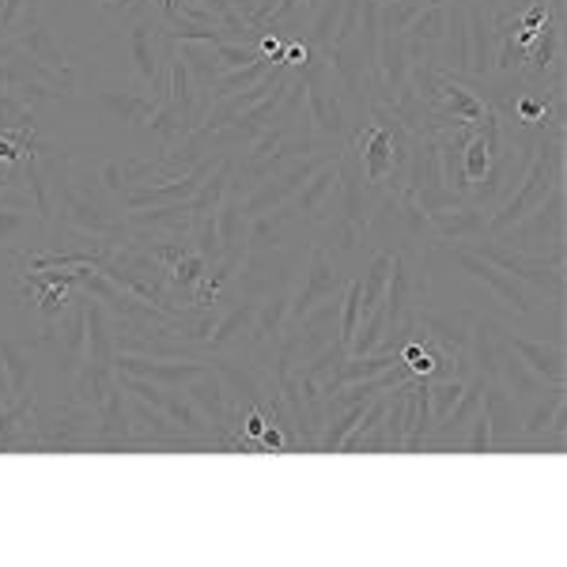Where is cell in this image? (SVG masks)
<instances>
[{"mask_svg":"<svg viewBox=\"0 0 567 567\" xmlns=\"http://www.w3.org/2000/svg\"><path fill=\"white\" fill-rule=\"evenodd\" d=\"M114 371H125V374H136V379H152L159 386H186V382L200 379L208 371V363H197V360H152V355H141V352H114Z\"/></svg>","mask_w":567,"mask_h":567,"instance_id":"30bf717a","label":"cell"},{"mask_svg":"<svg viewBox=\"0 0 567 567\" xmlns=\"http://www.w3.org/2000/svg\"><path fill=\"white\" fill-rule=\"evenodd\" d=\"M473 254H481L484 261H492L496 269H503L507 277H515L518 284H526L529 291H542L553 299V307H564V258L567 246H553L548 254H523L511 250L503 243H481L470 246Z\"/></svg>","mask_w":567,"mask_h":567,"instance_id":"6da1fadb","label":"cell"},{"mask_svg":"<svg viewBox=\"0 0 567 567\" xmlns=\"http://www.w3.org/2000/svg\"><path fill=\"white\" fill-rule=\"evenodd\" d=\"M186 393H189V401L197 405V413L213 424V432H216V443L224 435H231V427H235V413H231V401H227V390H224V382H219V374L208 368L200 379L194 382H186Z\"/></svg>","mask_w":567,"mask_h":567,"instance_id":"9a60e30c","label":"cell"},{"mask_svg":"<svg viewBox=\"0 0 567 567\" xmlns=\"http://www.w3.org/2000/svg\"><path fill=\"white\" fill-rule=\"evenodd\" d=\"M432 136L439 155V182H443V189H451V194H458L465 200L470 178H465V163H462V130H439Z\"/></svg>","mask_w":567,"mask_h":567,"instance_id":"ac0fdd59","label":"cell"},{"mask_svg":"<svg viewBox=\"0 0 567 567\" xmlns=\"http://www.w3.org/2000/svg\"><path fill=\"white\" fill-rule=\"evenodd\" d=\"M465 31H470V65L465 76H454L462 84H488L496 76V23L481 0H465Z\"/></svg>","mask_w":567,"mask_h":567,"instance_id":"52a82bcc","label":"cell"},{"mask_svg":"<svg viewBox=\"0 0 567 567\" xmlns=\"http://www.w3.org/2000/svg\"><path fill=\"white\" fill-rule=\"evenodd\" d=\"M122 446H141L133 439V416H130V393L117 382H110L103 405L95 409V443L91 451H122Z\"/></svg>","mask_w":567,"mask_h":567,"instance_id":"9c48e42d","label":"cell"},{"mask_svg":"<svg viewBox=\"0 0 567 567\" xmlns=\"http://www.w3.org/2000/svg\"><path fill=\"white\" fill-rule=\"evenodd\" d=\"M310 61V45L303 39H291L288 45H284V65L288 69H303Z\"/></svg>","mask_w":567,"mask_h":567,"instance_id":"e575fe53","label":"cell"},{"mask_svg":"<svg viewBox=\"0 0 567 567\" xmlns=\"http://www.w3.org/2000/svg\"><path fill=\"white\" fill-rule=\"evenodd\" d=\"M42 23L39 0H0V39H20Z\"/></svg>","mask_w":567,"mask_h":567,"instance_id":"484cf974","label":"cell"},{"mask_svg":"<svg viewBox=\"0 0 567 567\" xmlns=\"http://www.w3.org/2000/svg\"><path fill=\"white\" fill-rule=\"evenodd\" d=\"M446 23V4H420L413 23L405 27L409 58H435V45L443 39Z\"/></svg>","mask_w":567,"mask_h":567,"instance_id":"44dd1931","label":"cell"},{"mask_svg":"<svg viewBox=\"0 0 567 567\" xmlns=\"http://www.w3.org/2000/svg\"><path fill=\"white\" fill-rule=\"evenodd\" d=\"M344 284H349V272H341L333 261L326 258V250L318 243L307 246V272H303V284H299V291H291V307H288V326L299 322V318H307L310 310L318 303H326V299H337L344 291Z\"/></svg>","mask_w":567,"mask_h":567,"instance_id":"5b68a950","label":"cell"},{"mask_svg":"<svg viewBox=\"0 0 567 567\" xmlns=\"http://www.w3.org/2000/svg\"><path fill=\"white\" fill-rule=\"evenodd\" d=\"M39 344H45V349L53 352L58 371H65L72 379L87 352V296H72V307H65L58 318L45 322Z\"/></svg>","mask_w":567,"mask_h":567,"instance_id":"3957f363","label":"cell"},{"mask_svg":"<svg viewBox=\"0 0 567 567\" xmlns=\"http://www.w3.org/2000/svg\"><path fill=\"white\" fill-rule=\"evenodd\" d=\"M163 95H141V91H99V106L106 110L110 122L117 125H144L148 130L152 114L159 110Z\"/></svg>","mask_w":567,"mask_h":567,"instance_id":"e0dca14e","label":"cell"},{"mask_svg":"<svg viewBox=\"0 0 567 567\" xmlns=\"http://www.w3.org/2000/svg\"><path fill=\"white\" fill-rule=\"evenodd\" d=\"M424 382H427V409H432V420L439 424V420L458 405V398H462V390H465V382H470V379L451 374V379H424Z\"/></svg>","mask_w":567,"mask_h":567,"instance_id":"f1b7e54d","label":"cell"},{"mask_svg":"<svg viewBox=\"0 0 567 567\" xmlns=\"http://www.w3.org/2000/svg\"><path fill=\"white\" fill-rule=\"evenodd\" d=\"M258 303H261V299H239V303L219 310L213 333H208V349L227 352V349H235V344L250 341L254 318H258Z\"/></svg>","mask_w":567,"mask_h":567,"instance_id":"2e32d148","label":"cell"},{"mask_svg":"<svg viewBox=\"0 0 567 567\" xmlns=\"http://www.w3.org/2000/svg\"><path fill=\"white\" fill-rule=\"evenodd\" d=\"M0 133H34V110L16 91H0Z\"/></svg>","mask_w":567,"mask_h":567,"instance_id":"f546056e","label":"cell"},{"mask_svg":"<svg viewBox=\"0 0 567 567\" xmlns=\"http://www.w3.org/2000/svg\"><path fill=\"white\" fill-rule=\"evenodd\" d=\"M446 258L458 261V269L465 277H473L477 284L492 291V296L499 299L503 307L511 310V315H523V318H537V307H534V296H529L526 284H518L515 277H507L503 269H496L492 261H484L481 254H473L470 246H454V250H446Z\"/></svg>","mask_w":567,"mask_h":567,"instance_id":"277c9868","label":"cell"},{"mask_svg":"<svg viewBox=\"0 0 567 567\" xmlns=\"http://www.w3.org/2000/svg\"><path fill=\"white\" fill-rule=\"evenodd\" d=\"M492 382H499V386L507 390V393H515L518 401H523V398H537V393H545V382L537 379V374L529 371L526 363L507 349V341H503V349H499L496 374H492Z\"/></svg>","mask_w":567,"mask_h":567,"instance_id":"cb8c5ba5","label":"cell"},{"mask_svg":"<svg viewBox=\"0 0 567 567\" xmlns=\"http://www.w3.org/2000/svg\"><path fill=\"white\" fill-rule=\"evenodd\" d=\"M503 341H507V349L515 352L545 386H564V379H567L564 344L545 341V337L542 341H534V337H515V333H507V329H503Z\"/></svg>","mask_w":567,"mask_h":567,"instance_id":"7c38bea8","label":"cell"},{"mask_svg":"<svg viewBox=\"0 0 567 567\" xmlns=\"http://www.w3.org/2000/svg\"><path fill=\"white\" fill-rule=\"evenodd\" d=\"M269 69H272V61L258 58V61H250V65H243V69L224 72V76H219L216 84L205 91V95L216 103V99H227V95H239V91H250L254 84H261V80L269 76Z\"/></svg>","mask_w":567,"mask_h":567,"instance_id":"4316f807","label":"cell"},{"mask_svg":"<svg viewBox=\"0 0 567 567\" xmlns=\"http://www.w3.org/2000/svg\"><path fill=\"white\" fill-rule=\"evenodd\" d=\"M484 416H488L492 432V454L507 451L515 439H523V405L499 382H488V390H484Z\"/></svg>","mask_w":567,"mask_h":567,"instance_id":"4fadbf2b","label":"cell"},{"mask_svg":"<svg viewBox=\"0 0 567 567\" xmlns=\"http://www.w3.org/2000/svg\"><path fill=\"white\" fill-rule=\"evenodd\" d=\"M20 50L27 53V58H34L39 65L61 72V76H72V65H69V50L61 45L58 34L50 31L45 23L31 27L27 34H20Z\"/></svg>","mask_w":567,"mask_h":567,"instance_id":"603a6c76","label":"cell"},{"mask_svg":"<svg viewBox=\"0 0 567 567\" xmlns=\"http://www.w3.org/2000/svg\"><path fill=\"white\" fill-rule=\"evenodd\" d=\"M416 8L420 4H409V0H386V4H379V34H405Z\"/></svg>","mask_w":567,"mask_h":567,"instance_id":"1f68e13d","label":"cell"},{"mask_svg":"<svg viewBox=\"0 0 567 567\" xmlns=\"http://www.w3.org/2000/svg\"><path fill=\"white\" fill-rule=\"evenodd\" d=\"M167 53H171V39L163 34L159 20H141L130 31L133 72L144 87H152V95L167 91Z\"/></svg>","mask_w":567,"mask_h":567,"instance_id":"8992f818","label":"cell"},{"mask_svg":"<svg viewBox=\"0 0 567 567\" xmlns=\"http://www.w3.org/2000/svg\"><path fill=\"white\" fill-rule=\"evenodd\" d=\"M564 205H567V186L553 189L542 205L529 208L523 219H515L507 231H499L496 243L523 254H545V246L553 250V246L564 243Z\"/></svg>","mask_w":567,"mask_h":567,"instance_id":"7a4b0ae2","label":"cell"},{"mask_svg":"<svg viewBox=\"0 0 567 567\" xmlns=\"http://www.w3.org/2000/svg\"><path fill=\"white\" fill-rule=\"evenodd\" d=\"M288 307H291V288H280L272 296H265L258 303V318H254L250 341L254 344H272L277 349L280 333L288 329Z\"/></svg>","mask_w":567,"mask_h":567,"instance_id":"7402d4cb","label":"cell"},{"mask_svg":"<svg viewBox=\"0 0 567 567\" xmlns=\"http://www.w3.org/2000/svg\"><path fill=\"white\" fill-rule=\"evenodd\" d=\"M409 386L413 379H405L401 386H393L386 398V416H382V427H386V454H405V432H409Z\"/></svg>","mask_w":567,"mask_h":567,"instance_id":"d4e9b609","label":"cell"},{"mask_svg":"<svg viewBox=\"0 0 567 567\" xmlns=\"http://www.w3.org/2000/svg\"><path fill=\"white\" fill-rule=\"evenodd\" d=\"M0 371H4V382L12 390V401L20 405L23 398H31V382H34V363H31V349L16 337H0Z\"/></svg>","mask_w":567,"mask_h":567,"instance_id":"d6986e66","label":"cell"},{"mask_svg":"<svg viewBox=\"0 0 567 567\" xmlns=\"http://www.w3.org/2000/svg\"><path fill=\"white\" fill-rule=\"evenodd\" d=\"M473 318H477V310H473V307H458V310L420 307L413 315V322H416V333L424 337V341H432V344H439V349L462 355L465 341H470Z\"/></svg>","mask_w":567,"mask_h":567,"instance_id":"8fae6325","label":"cell"},{"mask_svg":"<svg viewBox=\"0 0 567 567\" xmlns=\"http://www.w3.org/2000/svg\"><path fill=\"white\" fill-rule=\"evenodd\" d=\"M567 405V390L564 386H548L545 393H537V405L523 413V435L534 439V435H545L548 424H553V416L560 413Z\"/></svg>","mask_w":567,"mask_h":567,"instance_id":"83f0119b","label":"cell"},{"mask_svg":"<svg viewBox=\"0 0 567 567\" xmlns=\"http://www.w3.org/2000/svg\"><path fill=\"white\" fill-rule=\"evenodd\" d=\"M284 42L277 31H272V27H265V31L258 34V53L265 61H272V65H284Z\"/></svg>","mask_w":567,"mask_h":567,"instance_id":"836d02e7","label":"cell"},{"mask_svg":"<svg viewBox=\"0 0 567 567\" xmlns=\"http://www.w3.org/2000/svg\"><path fill=\"white\" fill-rule=\"evenodd\" d=\"M31 219L39 216H34V208L27 200H4L0 205V246H12L31 227Z\"/></svg>","mask_w":567,"mask_h":567,"instance_id":"4dcf8cb0","label":"cell"},{"mask_svg":"<svg viewBox=\"0 0 567 567\" xmlns=\"http://www.w3.org/2000/svg\"><path fill=\"white\" fill-rule=\"evenodd\" d=\"M337 159H341V155L326 159L322 167L303 182V189L291 197V208H296L299 224H326V219L337 216V186H341V163Z\"/></svg>","mask_w":567,"mask_h":567,"instance_id":"ba28073f","label":"cell"},{"mask_svg":"<svg viewBox=\"0 0 567 567\" xmlns=\"http://www.w3.org/2000/svg\"><path fill=\"white\" fill-rule=\"evenodd\" d=\"M427 224H432V231H435V243H470V239H484V235H488V213L470 205V200L439 208V213H427Z\"/></svg>","mask_w":567,"mask_h":567,"instance_id":"5bb4252c","label":"cell"},{"mask_svg":"<svg viewBox=\"0 0 567 567\" xmlns=\"http://www.w3.org/2000/svg\"><path fill=\"white\" fill-rule=\"evenodd\" d=\"M326 235H322V250H326V258L337 265V269H341L344 261H355L363 254V239H368V231H363V227H355L352 219H344V216H333V219H326ZM344 272V269H341Z\"/></svg>","mask_w":567,"mask_h":567,"instance_id":"ffe728a7","label":"cell"},{"mask_svg":"<svg viewBox=\"0 0 567 567\" xmlns=\"http://www.w3.org/2000/svg\"><path fill=\"white\" fill-rule=\"evenodd\" d=\"M213 50H216V61H219V69H224V72L243 69V65H250V61L261 58L258 42H219V45H213Z\"/></svg>","mask_w":567,"mask_h":567,"instance_id":"d6a6232c","label":"cell"}]
</instances>
